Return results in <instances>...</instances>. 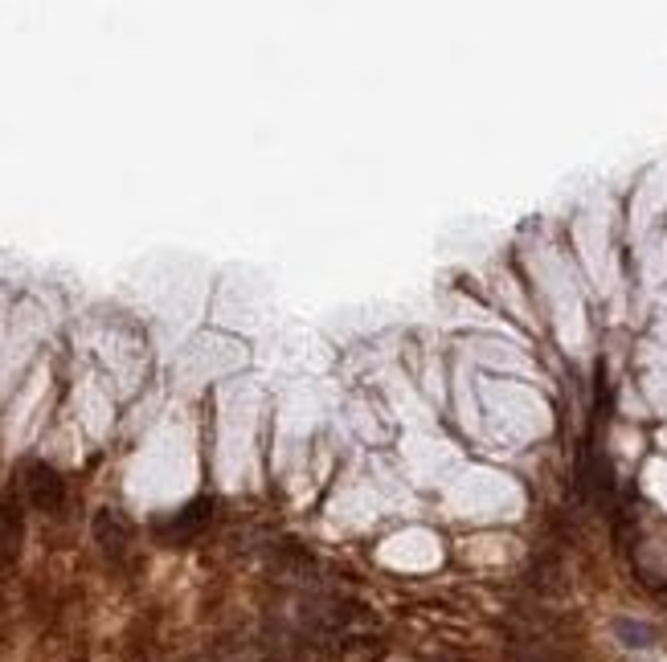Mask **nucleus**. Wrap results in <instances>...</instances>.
I'll list each match as a JSON object with an SVG mask.
<instances>
[{
    "label": "nucleus",
    "mask_w": 667,
    "mask_h": 662,
    "mask_svg": "<svg viewBox=\"0 0 667 662\" xmlns=\"http://www.w3.org/2000/svg\"><path fill=\"white\" fill-rule=\"evenodd\" d=\"M95 531H99V539H103V548H107V552H124V544H127V523L119 519L115 511H103L99 519H95Z\"/></svg>",
    "instance_id": "7ed1b4c3"
},
{
    "label": "nucleus",
    "mask_w": 667,
    "mask_h": 662,
    "mask_svg": "<svg viewBox=\"0 0 667 662\" xmlns=\"http://www.w3.org/2000/svg\"><path fill=\"white\" fill-rule=\"evenodd\" d=\"M205 519H209V503H193L189 511H184L181 519L173 523V539H189L193 531H201V528H205Z\"/></svg>",
    "instance_id": "39448f33"
},
{
    "label": "nucleus",
    "mask_w": 667,
    "mask_h": 662,
    "mask_svg": "<svg viewBox=\"0 0 667 662\" xmlns=\"http://www.w3.org/2000/svg\"><path fill=\"white\" fill-rule=\"evenodd\" d=\"M614 634L622 637V646H631V650H642V646H655V626H647V621L618 618V621H614Z\"/></svg>",
    "instance_id": "20e7f679"
},
{
    "label": "nucleus",
    "mask_w": 667,
    "mask_h": 662,
    "mask_svg": "<svg viewBox=\"0 0 667 662\" xmlns=\"http://www.w3.org/2000/svg\"><path fill=\"white\" fill-rule=\"evenodd\" d=\"M25 490H29V503H34L37 511H58V507L66 503V482H62V474L45 462H34L25 470Z\"/></svg>",
    "instance_id": "f257e3e1"
},
{
    "label": "nucleus",
    "mask_w": 667,
    "mask_h": 662,
    "mask_svg": "<svg viewBox=\"0 0 667 662\" xmlns=\"http://www.w3.org/2000/svg\"><path fill=\"white\" fill-rule=\"evenodd\" d=\"M21 536H25V523H21L17 503H0V564H9L21 548Z\"/></svg>",
    "instance_id": "f03ea898"
}]
</instances>
